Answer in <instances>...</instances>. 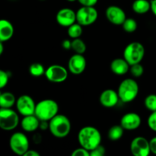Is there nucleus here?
<instances>
[{"mask_svg":"<svg viewBox=\"0 0 156 156\" xmlns=\"http://www.w3.org/2000/svg\"><path fill=\"white\" fill-rule=\"evenodd\" d=\"M78 141L80 146L91 152L101 145V134L94 126H84L78 133Z\"/></svg>","mask_w":156,"mask_h":156,"instance_id":"f257e3e1","label":"nucleus"},{"mask_svg":"<svg viewBox=\"0 0 156 156\" xmlns=\"http://www.w3.org/2000/svg\"><path fill=\"white\" fill-rule=\"evenodd\" d=\"M49 129L53 136L56 138H65L71 131V122L66 116L57 114L49 121Z\"/></svg>","mask_w":156,"mask_h":156,"instance_id":"f03ea898","label":"nucleus"},{"mask_svg":"<svg viewBox=\"0 0 156 156\" xmlns=\"http://www.w3.org/2000/svg\"><path fill=\"white\" fill-rule=\"evenodd\" d=\"M59 112V105L53 99H44L36 105L34 114L41 121H50Z\"/></svg>","mask_w":156,"mask_h":156,"instance_id":"7ed1b4c3","label":"nucleus"},{"mask_svg":"<svg viewBox=\"0 0 156 156\" xmlns=\"http://www.w3.org/2000/svg\"><path fill=\"white\" fill-rule=\"evenodd\" d=\"M139 85L133 79H126L120 82L117 89L119 98L123 103H130L138 96Z\"/></svg>","mask_w":156,"mask_h":156,"instance_id":"20e7f679","label":"nucleus"},{"mask_svg":"<svg viewBox=\"0 0 156 156\" xmlns=\"http://www.w3.org/2000/svg\"><path fill=\"white\" fill-rule=\"evenodd\" d=\"M145 47L141 43H130L125 47L123 50V58L127 61L129 66L140 63L145 56Z\"/></svg>","mask_w":156,"mask_h":156,"instance_id":"39448f33","label":"nucleus"},{"mask_svg":"<svg viewBox=\"0 0 156 156\" xmlns=\"http://www.w3.org/2000/svg\"><path fill=\"white\" fill-rule=\"evenodd\" d=\"M19 122V116L16 111L12 108L0 109V127L3 130H13L18 126Z\"/></svg>","mask_w":156,"mask_h":156,"instance_id":"423d86ee","label":"nucleus"},{"mask_svg":"<svg viewBox=\"0 0 156 156\" xmlns=\"http://www.w3.org/2000/svg\"><path fill=\"white\" fill-rule=\"evenodd\" d=\"M9 146L15 154L24 155L29 149V140L24 133L16 132L11 136Z\"/></svg>","mask_w":156,"mask_h":156,"instance_id":"0eeeda50","label":"nucleus"},{"mask_svg":"<svg viewBox=\"0 0 156 156\" xmlns=\"http://www.w3.org/2000/svg\"><path fill=\"white\" fill-rule=\"evenodd\" d=\"M98 18V12L94 6H82L76 12V21L82 26L94 24Z\"/></svg>","mask_w":156,"mask_h":156,"instance_id":"6e6552de","label":"nucleus"},{"mask_svg":"<svg viewBox=\"0 0 156 156\" xmlns=\"http://www.w3.org/2000/svg\"><path fill=\"white\" fill-rule=\"evenodd\" d=\"M45 76L50 82L53 83H62L68 78V71L62 66L54 64L46 69Z\"/></svg>","mask_w":156,"mask_h":156,"instance_id":"1a4fd4ad","label":"nucleus"},{"mask_svg":"<svg viewBox=\"0 0 156 156\" xmlns=\"http://www.w3.org/2000/svg\"><path fill=\"white\" fill-rule=\"evenodd\" d=\"M16 109L18 112L23 117L33 115L35 113L36 104L30 96L27 94L21 95L16 101Z\"/></svg>","mask_w":156,"mask_h":156,"instance_id":"9d476101","label":"nucleus"},{"mask_svg":"<svg viewBox=\"0 0 156 156\" xmlns=\"http://www.w3.org/2000/svg\"><path fill=\"white\" fill-rule=\"evenodd\" d=\"M130 151L134 156H149L151 153L149 141L146 137H135L130 143Z\"/></svg>","mask_w":156,"mask_h":156,"instance_id":"9b49d317","label":"nucleus"},{"mask_svg":"<svg viewBox=\"0 0 156 156\" xmlns=\"http://www.w3.org/2000/svg\"><path fill=\"white\" fill-rule=\"evenodd\" d=\"M105 15L107 19L114 25H122L126 19V13L123 9L117 5L108 6Z\"/></svg>","mask_w":156,"mask_h":156,"instance_id":"f8f14e48","label":"nucleus"},{"mask_svg":"<svg viewBox=\"0 0 156 156\" xmlns=\"http://www.w3.org/2000/svg\"><path fill=\"white\" fill-rule=\"evenodd\" d=\"M86 59L83 54L75 53L70 57L68 62L69 71L74 75H80L86 69Z\"/></svg>","mask_w":156,"mask_h":156,"instance_id":"ddd939ff","label":"nucleus"},{"mask_svg":"<svg viewBox=\"0 0 156 156\" xmlns=\"http://www.w3.org/2000/svg\"><path fill=\"white\" fill-rule=\"evenodd\" d=\"M142 123V118L137 113L129 112L125 114L120 119V124L125 130H135Z\"/></svg>","mask_w":156,"mask_h":156,"instance_id":"4468645a","label":"nucleus"},{"mask_svg":"<svg viewBox=\"0 0 156 156\" xmlns=\"http://www.w3.org/2000/svg\"><path fill=\"white\" fill-rule=\"evenodd\" d=\"M56 19L59 25L68 27L76 23V12L69 8H63L57 12Z\"/></svg>","mask_w":156,"mask_h":156,"instance_id":"2eb2a0df","label":"nucleus"},{"mask_svg":"<svg viewBox=\"0 0 156 156\" xmlns=\"http://www.w3.org/2000/svg\"><path fill=\"white\" fill-rule=\"evenodd\" d=\"M119 98L117 91L114 89H106L101 94L99 101L101 105L107 108H111L115 107L118 104Z\"/></svg>","mask_w":156,"mask_h":156,"instance_id":"dca6fc26","label":"nucleus"},{"mask_svg":"<svg viewBox=\"0 0 156 156\" xmlns=\"http://www.w3.org/2000/svg\"><path fill=\"white\" fill-rule=\"evenodd\" d=\"M129 69H130V66L124 58L114 59L111 63V71L117 76H123L126 74Z\"/></svg>","mask_w":156,"mask_h":156,"instance_id":"f3484780","label":"nucleus"},{"mask_svg":"<svg viewBox=\"0 0 156 156\" xmlns=\"http://www.w3.org/2000/svg\"><path fill=\"white\" fill-rule=\"evenodd\" d=\"M40 122L41 120L37 117L35 114L24 116L21 121V126L23 130L25 132H34L39 129Z\"/></svg>","mask_w":156,"mask_h":156,"instance_id":"a211bd4d","label":"nucleus"},{"mask_svg":"<svg viewBox=\"0 0 156 156\" xmlns=\"http://www.w3.org/2000/svg\"><path fill=\"white\" fill-rule=\"evenodd\" d=\"M14 35V26L6 19L0 21V42L9 41Z\"/></svg>","mask_w":156,"mask_h":156,"instance_id":"6ab92c4d","label":"nucleus"},{"mask_svg":"<svg viewBox=\"0 0 156 156\" xmlns=\"http://www.w3.org/2000/svg\"><path fill=\"white\" fill-rule=\"evenodd\" d=\"M132 9L139 15H143L151 10V2L149 0H135L132 4Z\"/></svg>","mask_w":156,"mask_h":156,"instance_id":"aec40b11","label":"nucleus"},{"mask_svg":"<svg viewBox=\"0 0 156 156\" xmlns=\"http://www.w3.org/2000/svg\"><path fill=\"white\" fill-rule=\"evenodd\" d=\"M17 99L14 94L9 91L2 92L0 94V107L1 108H12L16 104Z\"/></svg>","mask_w":156,"mask_h":156,"instance_id":"412c9836","label":"nucleus"},{"mask_svg":"<svg viewBox=\"0 0 156 156\" xmlns=\"http://www.w3.org/2000/svg\"><path fill=\"white\" fill-rule=\"evenodd\" d=\"M125 129L121 125H114L109 129L108 136L112 141H117L123 137Z\"/></svg>","mask_w":156,"mask_h":156,"instance_id":"4be33fe9","label":"nucleus"},{"mask_svg":"<svg viewBox=\"0 0 156 156\" xmlns=\"http://www.w3.org/2000/svg\"><path fill=\"white\" fill-rule=\"evenodd\" d=\"M82 25H81L79 23H74L73 24L68 27L67 33L69 37L72 39H76V38H79L82 34Z\"/></svg>","mask_w":156,"mask_h":156,"instance_id":"5701e85b","label":"nucleus"},{"mask_svg":"<svg viewBox=\"0 0 156 156\" xmlns=\"http://www.w3.org/2000/svg\"><path fill=\"white\" fill-rule=\"evenodd\" d=\"M86 44L80 37L76 38L72 41V50H73L76 53L84 54L86 51Z\"/></svg>","mask_w":156,"mask_h":156,"instance_id":"b1692460","label":"nucleus"},{"mask_svg":"<svg viewBox=\"0 0 156 156\" xmlns=\"http://www.w3.org/2000/svg\"><path fill=\"white\" fill-rule=\"evenodd\" d=\"M46 69L44 66L39 62H34L31 64L29 67V73L34 77H40V76L45 75Z\"/></svg>","mask_w":156,"mask_h":156,"instance_id":"393cba45","label":"nucleus"},{"mask_svg":"<svg viewBox=\"0 0 156 156\" xmlns=\"http://www.w3.org/2000/svg\"><path fill=\"white\" fill-rule=\"evenodd\" d=\"M123 26V30L127 33H133V32L136 31L138 27L136 21L133 18H126L123 24H122Z\"/></svg>","mask_w":156,"mask_h":156,"instance_id":"a878e982","label":"nucleus"},{"mask_svg":"<svg viewBox=\"0 0 156 156\" xmlns=\"http://www.w3.org/2000/svg\"><path fill=\"white\" fill-rule=\"evenodd\" d=\"M144 105L146 109H148L150 111H156V94H149L147 97L145 98Z\"/></svg>","mask_w":156,"mask_h":156,"instance_id":"bb28decb","label":"nucleus"},{"mask_svg":"<svg viewBox=\"0 0 156 156\" xmlns=\"http://www.w3.org/2000/svg\"><path fill=\"white\" fill-rule=\"evenodd\" d=\"M131 75L135 78H140L144 73V68L143 66L140 63L134 64V65L130 66V69H129Z\"/></svg>","mask_w":156,"mask_h":156,"instance_id":"cd10ccee","label":"nucleus"},{"mask_svg":"<svg viewBox=\"0 0 156 156\" xmlns=\"http://www.w3.org/2000/svg\"><path fill=\"white\" fill-rule=\"evenodd\" d=\"M9 73L7 71L0 70V88H4L8 85L9 80Z\"/></svg>","mask_w":156,"mask_h":156,"instance_id":"c85d7f7f","label":"nucleus"},{"mask_svg":"<svg viewBox=\"0 0 156 156\" xmlns=\"http://www.w3.org/2000/svg\"><path fill=\"white\" fill-rule=\"evenodd\" d=\"M148 126L151 130L156 132V111H152V114L149 116L147 120Z\"/></svg>","mask_w":156,"mask_h":156,"instance_id":"c756f323","label":"nucleus"},{"mask_svg":"<svg viewBox=\"0 0 156 156\" xmlns=\"http://www.w3.org/2000/svg\"><path fill=\"white\" fill-rule=\"evenodd\" d=\"M73 156H90V151L87 150L85 148L82 147L78 148V149H75L72 153Z\"/></svg>","mask_w":156,"mask_h":156,"instance_id":"7c9ffc66","label":"nucleus"},{"mask_svg":"<svg viewBox=\"0 0 156 156\" xmlns=\"http://www.w3.org/2000/svg\"><path fill=\"white\" fill-rule=\"evenodd\" d=\"M105 155V149L101 145L96 147L90 152V156H104Z\"/></svg>","mask_w":156,"mask_h":156,"instance_id":"2f4dec72","label":"nucleus"},{"mask_svg":"<svg viewBox=\"0 0 156 156\" xmlns=\"http://www.w3.org/2000/svg\"><path fill=\"white\" fill-rule=\"evenodd\" d=\"M82 6H94L98 0H78Z\"/></svg>","mask_w":156,"mask_h":156,"instance_id":"473e14b6","label":"nucleus"},{"mask_svg":"<svg viewBox=\"0 0 156 156\" xmlns=\"http://www.w3.org/2000/svg\"><path fill=\"white\" fill-rule=\"evenodd\" d=\"M149 144H150L151 152L154 155H156V136L149 140Z\"/></svg>","mask_w":156,"mask_h":156,"instance_id":"72a5a7b5","label":"nucleus"},{"mask_svg":"<svg viewBox=\"0 0 156 156\" xmlns=\"http://www.w3.org/2000/svg\"><path fill=\"white\" fill-rule=\"evenodd\" d=\"M62 47L65 50H70V49H72V41H70L68 39L64 40L62 42Z\"/></svg>","mask_w":156,"mask_h":156,"instance_id":"f704fd0d","label":"nucleus"},{"mask_svg":"<svg viewBox=\"0 0 156 156\" xmlns=\"http://www.w3.org/2000/svg\"><path fill=\"white\" fill-rule=\"evenodd\" d=\"M49 121H46V120H43V121L40 122V126H39V129H41V130L43 131H45L47 129H49Z\"/></svg>","mask_w":156,"mask_h":156,"instance_id":"c9c22d12","label":"nucleus"},{"mask_svg":"<svg viewBox=\"0 0 156 156\" xmlns=\"http://www.w3.org/2000/svg\"><path fill=\"white\" fill-rule=\"evenodd\" d=\"M33 141L35 144H40L42 141V136L40 133H35L33 136Z\"/></svg>","mask_w":156,"mask_h":156,"instance_id":"e433bc0d","label":"nucleus"},{"mask_svg":"<svg viewBox=\"0 0 156 156\" xmlns=\"http://www.w3.org/2000/svg\"><path fill=\"white\" fill-rule=\"evenodd\" d=\"M24 156H40V153L37 152V151L31 150V149L30 150V149H28V150L25 152Z\"/></svg>","mask_w":156,"mask_h":156,"instance_id":"4c0bfd02","label":"nucleus"},{"mask_svg":"<svg viewBox=\"0 0 156 156\" xmlns=\"http://www.w3.org/2000/svg\"><path fill=\"white\" fill-rule=\"evenodd\" d=\"M151 11L153 15L156 16V0H151Z\"/></svg>","mask_w":156,"mask_h":156,"instance_id":"58836bf2","label":"nucleus"},{"mask_svg":"<svg viewBox=\"0 0 156 156\" xmlns=\"http://www.w3.org/2000/svg\"><path fill=\"white\" fill-rule=\"evenodd\" d=\"M3 49H4L3 42H0V54H2L3 53Z\"/></svg>","mask_w":156,"mask_h":156,"instance_id":"ea45409f","label":"nucleus"},{"mask_svg":"<svg viewBox=\"0 0 156 156\" xmlns=\"http://www.w3.org/2000/svg\"><path fill=\"white\" fill-rule=\"evenodd\" d=\"M67 1L69 2H74L78 1V0H67Z\"/></svg>","mask_w":156,"mask_h":156,"instance_id":"a19ab883","label":"nucleus"},{"mask_svg":"<svg viewBox=\"0 0 156 156\" xmlns=\"http://www.w3.org/2000/svg\"><path fill=\"white\" fill-rule=\"evenodd\" d=\"M42 1H44V0H42Z\"/></svg>","mask_w":156,"mask_h":156,"instance_id":"79ce46f5","label":"nucleus"}]
</instances>
